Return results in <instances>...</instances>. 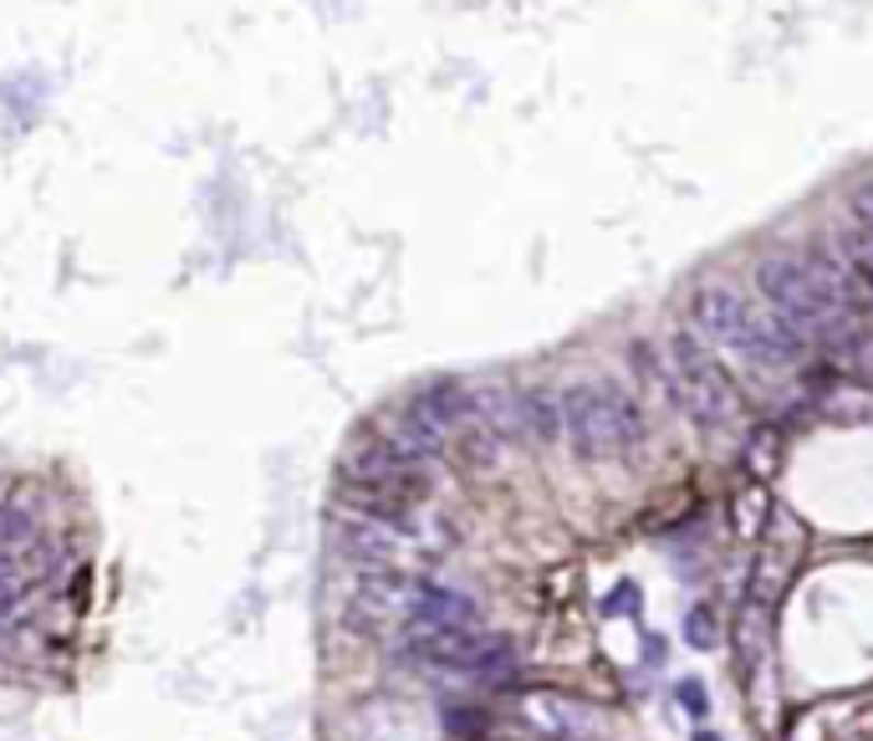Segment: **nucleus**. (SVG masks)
Masks as SVG:
<instances>
[{
	"instance_id": "nucleus-3",
	"label": "nucleus",
	"mask_w": 873,
	"mask_h": 741,
	"mask_svg": "<svg viewBox=\"0 0 873 741\" xmlns=\"http://www.w3.org/2000/svg\"><path fill=\"white\" fill-rule=\"evenodd\" d=\"M756 292L767 296V312L782 327H792L807 348H853L859 343V317H848L817 282V271L792 251H771L756 261Z\"/></svg>"
},
{
	"instance_id": "nucleus-15",
	"label": "nucleus",
	"mask_w": 873,
	"mask_h": 741,
	"mask_svg": "<svg viewBox=\"0 0 873 741\" xmlns=\"http://www.w3.org/2000/svg\"><path fill=\"white\" fill-rule=\"evenodd\" d=\"M848 215H853V225L873 231V179H869V184H859L853 194H848Z\"/></svg>"
},
{
	"instance_id": "nucleus-14",
	"label": "nucleus",
	"mask_w": 873,
	"mask_h": 741,
	"mask_svg": "<svg viewBox=\"0 0 873 741\" xmlns=\"http://www.w3.org/2000/svg\"><path fill=\"white\" fill-rule=\"evenodd\" d=\"M444 727L455 731V737H480V731H486V716L470 711V706H444Z\"/></svg>"
},
{
	"instance_id": "nucleus-11",
	"label": "nucleus",
	"mask_w": 873,
	"mask_h": 741,
	"mask_svg": "<svg viewBox=\"0 0 873 741\" xmlns=\"http://www.w3.org/2000/svg\"><path fill=\"white\" fill-rule=\"evenodd\" d=\"M832 256L848 267V277L863 287V296L873 302V231L848 221L843 231H832Z\"/></svg>"
},
{
	"instance_id": "nucleus-5",
	"label": "nucleus",
	"mask_w": 873,
	"mask_h": 741,
	"mask_svg": "<svg viewBox=\"0 0 873 741\" xmlns=\"http://www.w3.org/2000/svg\"><path fill=\"white\" fill-rule=\"evenodd\" d=\"M394 660L434 681H506L517 670V644L490 629H399Z\"/></svg>"
},
{
	"instance_id": "nucleus-12",
	"label": "nucleus",
	"mask_w": 873,
	"mask_h": 741,
	"mask_svg": "<svg viewBox=\"0 0 873 741\" xmlns=\"http://www.w3.org/2000/svg\"><path fill=\"white\" fill-rule=\"evenodd\" d=\"M521 419H526V440H563V400L552 389H521Z\"/></svg>"
},
{
	"instance_id": "nucleus-13",
	"label": "nucleus",
	"mask_w": 873,
	"mask_h": 741,
	"mask_svg": "<svg viewBox=\"0 0 873 741\" xmlns=\"http://www.w3.org/2000/svg\"><path fill=\"white\" fill-rule=\"evenodd\" d=\"M684 639H690V650H715V639H721V619H715V608L695 604L684 614Z\"/></svg>"
},
{
	"instance_id": "nucleus-6",
	"label": "nucleus",
	"mask_w": 873,
	"mask_h": 741,
	"mask_svg": "<svg viewBox=\"0 0 873 741\" xmlns=\"http://www.w3.org/2000/svg\"><path fill=\"white\" fill-rule=\"evenodd\" d=\"M450 548V532L440 521L419 517H338V552L358 568H378V573H409V568L434 563Z\"/></svg>"
},
{
	"instance_id": "nucleus-7",
	"label": "nucleus",
	"mask_w": 873,
	"mask_h": 741,
	"mask_svg": "<svg viewBox=\"0 0 873 741\" xmlns=\"http://www.w3.org/2000/svg\"><path fill=\"white\" fill-rule=\"evenodd\" d=\"M669 373H674V400L680 415H690L700 430H730L746 419V400H740L730 369L715 358L711 343H700L690 327H680L665 348Z\"/></svg>"
},
{
	"instance_id": "nucleus-16",
	"label": "nucleus",
	"mask_w": 873,
	"mask_h": 741,
	"mask_svg": "<svg viewBox=\"0 0 873 741\" xmlns=\"http://www.w3.org/2000/svg\"><path fill=\"white\" fill-rule=\"evenodd\" d=\"M680 700H684V706H690V711H695V716L705 711V696H700V681H684V685H680Z\"/></svg>"
},
{
	"instance_id": "nucleus-9",
	"label": "nucleus",
	"mask_w": 873,
	"mask_h": 741,
	"mask_svg": "<svg viewBox=\"0 0 873 741\" xmlns=\"http://www.w3.org/2000/svg\"><path fill=\"white\" fill-rule=\"evenodd\" d=\"M46 573V527L31 502H0V588Z\"/></svg>"
},
{
	"instance_id": "nucleus-4",
	"label": "nucleus",
	"mask_w": 873,
	"mask_h": 741,
	"mask_svg": "<svg viewBox=\"0 0 873 741\" xmlns=\"http://www.w3.org/2000/svg\"><path fill=\"white\" fill-rule=\"evenodd\" d=\"M557 400H563V440L578 460H619L644 440V409L613 379H578Z\"/></svg>"
},
{
	"instance_id": "nucleus-2",
	"label": "nucleus",
	"mask_w": 873,
	"mask_h": 741,
	"mask_svg": "<svg viewBox=\"0 0 873 741\" xmlns=\"http://www.w3.org/2000/svg\"><path fill=\"white\" fill-rule=\"evenodd\" d=\"M430 460L404 456L384 430L358 435L338 471V496L358 517H415L419 506L430 502Z\"/></svg>"
},
{
	"instance_id": "nucleus-1",
	"label": "nucleus",
	"mask_w": 873,
	"mask_h": 741,
	"mask_svg": "<svg viewBox=\"0 0 873 741\" xmlns=\"http://www.w3.org/2000/svg\"><path fill=\"white\" fill-rule=\"evenodd\" d=\"M690 333L761 373H782L807 353V343L792 327H782L767 307H756L730 282H705L690 292Z\"/></svg>"
},
{
	"instance_id": "nucleus-10",
	"label": "nucleus",
	"mask_w": 873,
	"mask_h": 741,
	"mask_svg": "<svg viewBox=\"0 0 873 741\" xmlns=\"http://www.w3.org/2000/svg\"><path fill=\"white\" fill-rule=\"evenodd\" d=\"M517 716L552 741H598L608 731V721L592 711L588 700H572L563 691H521Z\"/></svg>"
},
{
	"instance_id": "nucleus-8",
	"label": "nucleus",
	"mask_w": 873,
	"mask_h": 741,
	"mask_svg": "<svg viewBox=\"0 0 873 741\" xmlns=\"http://www.w3.org/2000/svg\"><path fill=\"white\" fill-rule=\"evenodd\" d=\"M419 583L424 573H378V568H358L342 598V624L353 635H399L415 619Z\"/></svg>"
}]
</instances>
